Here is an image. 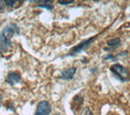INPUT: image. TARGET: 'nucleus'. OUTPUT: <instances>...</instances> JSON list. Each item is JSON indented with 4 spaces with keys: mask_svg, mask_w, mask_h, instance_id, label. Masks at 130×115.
<instances>
[{
    "mask_svg": "<svg viewBox=\"0 0 130 115\" xmlns=\"http://www.w3.org/2000/svg\"><path fill=\"white\" fill-rule=\"evenodd\" d=\"M110 70L116 75V77L122 82H126L130 80V73L128 70L125 68L124 66L116 63L111 66Z\"/></svg>",
    "mask_w": 130,
    "mask_h": 115,
    "instance_id": "nucleus-1",
    "label": "nucleus"
},
{
    "mask_svg": "<svg viewBox=\"0 0 130 115\" xmlns=\"http://www.w3.org/2000/svg\"><path fill=\"white\" fill-rule=\"evenodd\" d=\"M97 35L96 36H93L92 37H89V39H86V40H83L82 42H80L78 45H76V46L72 47L69 53L67 54L68 56H74L77 54H79L81 51L85 50V49H87L90 45L94 42L97 38Z\"/></svg>",
    "mask_w": 130,
    "mask_h": 115,
    "instance_id": "nucleus-2",
    "label": "nucleus"
},
{
    "mask_svg": "<svg viewBox=\"0 0 130 115\" xmlns=\"http://www.w3.org/2000/svg\"><path fill=\"white\" fill-rule=\"evenodd\" d=\"M51 112V107L47 101H42L37 105L34 115H49Z\"/></svg>",
    "mask_w": 130,
    "mask_h": 115,
    "instance_id": "nucleus-3",
    "label": "nucleus"
},
{
    "mask_svg": "<svg viewBox=\"0 0 130 115\" xmlns=\"http://www.w3.org/2000/svg\"><path fill=\"white\" fill-rule=\"evenodd\" d=\"M12 46L11 39H9L0 32V54H5L8 52Z\"/></svg>",
    "mask_w": 130,
    "mask_h": 115,
    "instance_id": "nucleus-4",
    "label": "nucleus"
},
{
    "mask_svg": "<svg viewBox=\"0 0 130 115\" xmlns=\"http://www.w3.org/2000/svg\"><path fill=\"white\" fill-rule=\"evenodd\" d=\"M5 82L11 86H14L21 82V77L17 72L10 71L7 74V75L5 79Z\"/></svg>",
    "mask_w": 130,
    "mask_h": 115,
    "instance_id": "nucleus-5",
    "label": "nucleus"
},
{
    "mask_svg": "<svg viewBox=\"0 0 130 115\" xmlns=\"http://www.w3.org/2000/svg\"><path fill=\"white\" fill-rule=\"evenodd\" d=\"M76 72V67H70L65 69L61 73V79H63L64 80H71L73 79Z\"/></svg>",
    "mask_w": 130,
    "mask_h": 115,
    "instance_id": "nucleus-6",
    "label": "nucleus"
},
{
    "mask_svg": "<svg viewBox=\"0 0 130 115\" xmlns=\"http://www.w3.org/2000/svg\"><path fill=\"white\" fill-rule=\"evenodd\" d=\"M82 104H83V97H81L79 95L76 96L72 99V110H74V109L78 110L80 108V106L82 105Z\"/></svg>",
    "mask_w": 130,
    "mask_h": 115,
    "instance_id": "nucleus-7",
    "label": "nucleus"
},
{
    "mask_svg": "<svg viewBox=\"0 0 130 115\" xmlns=\"http://www.w3.org/2000/svg\"><path fill=\"white\" fill-rule=\"evenodd\" d=\"M107 46L111 47V48H116L117 46H119L120 45V39L119 37H116V38H113L107 41Z\"/></svg>",
    "mask_w": 130,
    "mask_h": 115,
    "instance_id": "nucleus-8",
    "label": "nucleus"
},
{
    "mask_svg": "<svg viewBox=\"0 0 130 115\" xmlns=\"http://www.w3.org/2000/svg\"><path fill=\"white\" fill-rule=\"evenodd\" d=\"M51 3H42V4H38L37 5L36 7H41V8H44V9H46L47 11H51L53 8H54V6Z\"/></svg>",
    "mask_w": 130,
    "mask_h": 115,
    "instance_id": "nucleus-9",
    "label": "nucleus"
},
{
    "mask_svg": "<svg viewBox=\"0 0 130 115\" xmlns=\"http://www.w3.org/2000/svg\"><path fill=\"white\" fill-rule=\"evenodd\" d=\"M4 3H5V5L8 7H13L16 3H17L19 1H17V0H12V1H11V0H4Z\"/></svg>",
    "mask_w": 130,
    "mask_h": 115,
    "instance_id": "nucleus-10",
    "label": "nucleus"
},
{
    "mask_svg": "<svg viewBox=\"0 0 130 115\" xmlns=\"http://www.w3.org/2000/svg\"><path fill=\"white\" fill-rule=\"evenodd\" d=\"M7 109H9V110H11V111H15V105L13 104V102H11V101H8L7 102Z\"/></svg>",
    "mask_w": 130,
    "mask_h": 115,
    "instance_id": "nucleus-11",
    "label": "nucleus"
},
{
    "mask_svg": "<svg viewBox=\"0 0 130 115\" xmlns=\"http://www.w3.org/2000/svg\"><path fill=\"white\" fill-rule=\"evenodd\" d=\"M74 1H59L58 2V3L59 4H60V5H68V4H71V3H72Z\"/></svg>",
    "mask_w": 130,
    "mask_h": 115,
    "instance_id": "nucleus-12",
    "label": "nucleus"
},
{
    "mask_svg": "<svg viewBox=\"0 0 130 115\" xmlns=\"http://www.w3.org/2000/svg\"><path fill=\"white\" fill-rule=\"evenodd\" d=\"M115 59V56H113L111 54L106 55L105 57H103V59H105V60H110V59Z\"/></svg>",
    "mask_w": 130,
    "mask_h": 115,
    "instance_id": "nucleus-13",
    "label": "nucleus"
},
{
    "mask_svg": "<svg viewBox=\"0 0 130 115\" xmlns=\"http://www.w3.org/2000/svg\"><path fill=\"white\" fill-rule=\"evenodd\" d=\"M5 4H4L3 1H0V12L4 11V7H5Z\"/></svg>",
    "mask_w": 130,
    "mask_h": 115,
    "instance_id": "nucleus-14",
    "label": "nucleus"
},
{
    "mask_svg": "<svg viewBox=\"0 0 130 115\" xmlns=\"http://www.w3.org/2000/svg\"><path fill=\"white\" fill-rule=\"evenodd\" d=\"M84 115H93V113L89 110L88 108H86L85 109V112H84Z\"/></svg>",
    "mask_w": 130,
    "mask_h": 115,
    "instance_id": "nucleus-15",
    "label": "nucleus"
},
{
    "mask_svg": "<svg viewBox=\"0 0 130 115\" xmlns=\"http://www.w3.org/2000/svg\"><path fill=\"white\" fill-rule=\"evenodd\" d=\"M128 54V51H124V52L120 53L119 54H117V56H126Z\"/></svg>",
    "mask_w": 130,
    "mask_h": 115,
    "instance_id": "nucleus-16",
    "label": "nucleus"
},
{
    "mask_svg": "<svg viewBox=\"0 0 130 115\" xmlns=\"http://www.w3.org/2000/svg\"><path fill=\"white\" fill-rule=\"evenodd\" d=\"M2 100H3V97L1 94H0V107H1V105H2Z\"/></svg>",
    "mask_w": 130,
    "mask_h": 115,
    "instance_id": "nucleus-17",
    "label": "nucleus"
},
{
    "mask_svg": "<svg viewBox=\"0 0 130 115\" xmlns=\"http://www.w3.org/2000/svg\"><path fill=\"white\" fill-rule=\"evenodd\" d=\"M55 115H60V114H58V113H57V114H55Z\"/></svg>",
    "mask_w": 130,
    "mask_h": 115,
    "instance_id": "nucleus-18",
    "label": "nucleus"
}]
</instances>
